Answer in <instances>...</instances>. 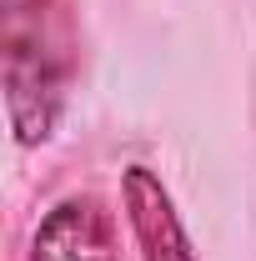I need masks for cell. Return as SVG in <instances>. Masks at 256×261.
<instances>
[{
    "label": "cell",
    "instance_id": "1",
    "mask_svg": "<svg viewBox=\"0 0 256 261\" xmlns=\"http://www.w3.org/2000/svg\"><path fill=\"white\" fill-rule=\"evenodd\" d=\"M81 75L75 0H0V91L15 146H45Z\"/></svg>",
    "mask_w": 256,
    "mask_h": 261
},
{
    "label": "cell",
    "instance_id": "2",
    "mask_svg": "<svg viewBox=\"0 0 256 261\" xmlns=\"http://www.w3.org/2000/svg\"><path fill=\"white\" fill-rule=\"evenodd\" d=\"M116 211L91 191H70L40 211L25 261H116Z\"/></svg>",
    "mask_w": 256,
    "mask_h": 261
},
{
    "label": "cell",
    "instance_id": "3",
    "mask_svg": "<svg viewBox=\"0 0 256 261\" xmlns=\"http://www.w3.org/2000/svg\"><path fill=\"white\" fill-rule=\"evenodd\" d=\"M121 206H126L131 236L141 246V261H201L191 231H186L176 201L166 191V181H161L151 166L136 161V166L121 171Z\"/></svg>",
    "mask_w": 256,
    "mask_h": 261
}]
</instances>
